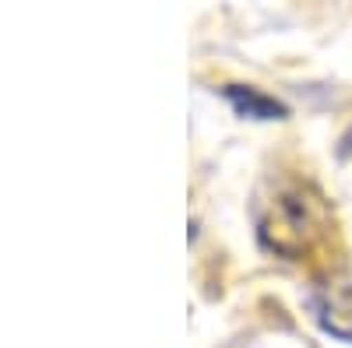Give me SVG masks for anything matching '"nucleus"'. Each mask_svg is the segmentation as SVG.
<instances>
[{"mask_svg":"<svg viewBox=\"0 0 352 348\" xmlns=\"http://www.w3.org/2000/svg\"><path fill=\"white\" fill-rule=\"evenodd\" d=\"M328 208L310 183H285L275 190L268 208L257 218V236L272 253L285 260H300L310 243L324 232Z\"/></svg>","mask_w":352,"mask_h":348,"instance_id":"f257e3e1","label":"nucleus"},{"mask_svg":"<svg viewBox=\"0 0 352 348\" xmlns=\"http://www.w3.org/2000/svg\"><path fill=\"white\" fill-rule=\"evenodd\" d=\"M307 306L320 331L352 345V275L331 271L317 278L307 292Z\"/></svg>","mask_w":352,"mask_h":348,"instance_id":"f03ea898","label":"nucleus"},{"mask_svg":"<svg viewBox=\"0 0 352 348\" xmlns=\"http://www.w3.org/2000/svg\"><path fill=\"white\" fill-rule=\"evenodd\" d=\"M222 99L236 109V116H243V120H285V116H289L285 102H278L275 95H264V92L250 89V84H226Z\"/></svg>","mask_w":352,"mask_h":348,"instance_id":"7ed1b4c3","label":"nucleus"}]
</instances>
